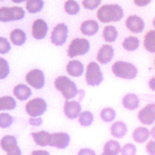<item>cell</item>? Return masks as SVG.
Returning <instances> with one entry per match:
<instances>
[{
	"label": "cell",
	"instance_id": "1",
	"mask_svg": "<svg viewBox=\"0 0 155 155\" xmlns=\"http://www.w3.org/2000/svg\"><path fill=\"white\" fill-rule=\"evenodd\" d=\"M122 8L118 4H105L101 6L97 10V19L103 23L117 22L124 17Z\"/></svg>",
	"mask_w": 155,
	"mask_h": 155
},
{
	"label": "cell",
	"instance_id": "2",
	"mask_svg": "<svg viewBox=\"0 0 155 155\" xmlns=\"http://www.w3.org/2000/svg\"><path fill=\"white\" fill-rule=\"evenodd\" d=\"M54 87L67 101L74 97L78 93L76 84L66 76H60L54 80Z\"/></svg>",
	"mask_w": 155,
	"mask_h": 155
},
{
	"label": "cell",
	"instance_id": "3",
	"mask_svg": "<svg viewBox=\"0 0 155 155\" xmlns=\"http://www.w3.org/2000/svg\"><path fill=\"white\" fill-rule=\"evenodd\" d=\"M113 74L118 78L125 79H133L138 73V70L132 63L123 61L115 62L111 67Z\"/></svg>",
	"mask_w": 155,
	"mask_h": 155
},
{
	"label": "cell",
	"instance_id": "4",
	"mask_svg": "<svg viewBox=\"0 0 155 155\" xmlns=\"http://www.w3.org/2000/svg\"><path fill=\"white\" fill-rule=\"evenodd\" d=\"M90 42L85 38H77L73 39L68 45L67 54L70 58L86 54L90 49Z\"/></svg>",
	"mask_w": 155,
	"mask_h": 155
},
{
	"label": "cell",
	"instance_id": "5",
	"mask_svg": "<svg viewBox=\"0 0 155 155\" xmlns=\"http://www.w3.org/2000/svg\"><path fill=\"white\" fill-rule=\"evenodd\" d=\"M85 79L87 84L90 86H97L103 81V74L97 62L92 61L88 64Z\"/></svg>",
	"mask_w": 155,
	"mask_h": 155
},
{
	"label": "cell",
	"instance_id": "6",
	"mask_svg": "<svg viewBox=\"0 0 155 155\" xmlns=\"http://www.w3.org/2000/svg\"><path fill=\"white\" fill-rule=\"evenodd\" d=\"M25 13L24 10L21 7H2L0 8V21L4 22L19 21L24 18Z\"/></svg>",
	"mask_w": 155,
	"mask_h": 155
},
{
	"label": "cell",
	"instance_id": "7",
	"mask_svg": "<svg viewBox=\"0 0 155 155\" xmlns=\"http://www.w3.org/2000/svg\"><path fill=\"white\" fill-rule=\"evenodd\" d=\"M47 105L45 100L41 97H36L25 105V111L32 117H36L42 115L47 110Z\"/></svg>",
	"mask_w": 155,
	"mask_h": 155
},
{
	"label": "cell",
	"instance_id": "8",
	"mask_svg": "<svg viewBox=\"0 0 155 155\" xmlns=\"http://www.w3.org/2000/svg\"><path fill=\"white\" fill-rule=\"evenodd\" d=\"M68 28L64 23L57 24L51 31V42L56 46L62 45L67 41L68 37Z\"/></svg>",
	"mask_w": 155,
	"mask_h": 155
},
{
	"label": "cell",
	"instance_id": "9",
	"mask_svg": "<svg viewBox=\"0 0 155 155\" xmlns=\"http://www.w3.org/2000/svg\"><path fill=\"white\" fill-rule=\"evenodd\" d=\"M139 120L143 125H150L155 122V103L148 104L137 114Z\"/></svg>",
	"mask_w": 155,
	"mask_h": 155
},
{
	"label": "cell",
	"instance_id": "10",
	"mask_svg": "<svg viewBox=\"0 0 155 155\" xmlns=\"http://www.w3.org/2000/svg\"><path fill=\"white\" fill-rule=\"evenodd\" d=\"M27 82L36 89H41L45 84V75L39 69H33L29 71L25 76Z\"/></svg>",
	"mask_w": 155,
	"mask_h": 155
},
{
	"label": "cell",
	"instance_id": "11",
	"mask_svg": "<svg viewBox=\"0 0 155 155\" xmlns=\"http://www.w3.org/2000/svg\"><path fill=\"white\" fill-rule=\"evenodd\" d=\"M70 137L68 134L64 132L51 133L50 146L59 149L65 148L70 143Z\"/></svg>",
	"mask_w": 155,
	"mask_h": 155
},
{
	"label": "cell",
	"instance_id": "12",
	"mask_svg": "<svg viewBox=\"0 0 155 155\" xmlns=\"http://www.w3.org/2000/svg\"><path fill=\"white\" fill-rule=\"evenodd\" d=\"M81 111V105L76 101H65L64 105V113L70 119H76L79 116Z\"/></svg>",
	"mask_w": 155,
	"mask_h": 155
},
{
	"label": "cell",
	"instance_id": "13",
	"mask_svg": "<svg viewBox=\"0 0 155 155\" xmlns=\"http://www.w3.org/2000/svg\"><path fill=\"white\" fill-rule=\"evenodd\" d=\"M125 25L130 31L134 33H141L145 27L143 20L140 17L135 15L129 16L127 18Z\"/></svg>",
	"mask_w": 155,
	"mask_h": 155
},
{
	"label": "cell",
	"instance_id": "14",
	"mask_svg": "<svg viewBox=\"0 0 155 155\" xmlns=\"http://www.w3.org/2000/svg\"><path fill=\"white\" fill-rule=\"evenodd\" d=\"M48 25L42 19H36L32 25V36L36 39H44L47 33Z\"/></svg>",
	"mask_w": 155,
	"mask_h": 155
},
{
	"label": "cell",
	"instance_id": "15",
	"mask_svg": "<svg viewBox=\"0 0 155 155\" xmlns=\"http://www.w3.org/2000/svg\"><path fill=\"white\" fill-rule=\"evenodd\" d=\"M114 51L113 47L108 44L103 45L99 50L96 59L102 64L110 62L113 58Z\"/></svg>",
	"mask_w": 155,
	"mask_h": 155
},
{
	"label": "cell",
	"instance_id": "16",
	"mask_svg": "<svg viewBox=\"0 0 155 155\" xmlns=\"http://www.w3.org/2000/svg\"><path fill=\"white\" fill-rule=\"evenodd\" d=\"M81 31L84 35L92 36L95 35L99 30V24L97 21L88 19L84 21L81 25Z\"/></svg>",
	"mask_w": 155,
	"mask_h": 155
},
{
	"label": "cell",
	"instance_id": "17",
	"mask_svg": "<svg viewBox=\"0 0 155 155\" xmlns=\"http://www.w3.org/2000/svg\"><path fill=\"white\" fill-rule=\"evenodd\" d=\"M66 70L68 74L74 77L81 76L84 72V65L78 60L70 61L67 66Z\"/></svg>",
	"mask_w": 155,
	"mask_h": 155
},
{
	"label": "cell",
	"instance_id": "18",
	"mask_svg": "<svg viewBox=\"0 0 155 155\" xmlns=\"http://www.w3.org/2000/svg\"><path fill=\"white\" fill-rule=\"evenodd\" d=\"M13 94L19 101L27 100L32 94L31 89L24 84H19L15 86L13 90Z\"/></svg>",
	"mask_w": 155,
	"mask_h": 155
},
{
	"label": "cell",
	"instance_id": "19",
	"mask_svg": "<svg viewBox=\"0 0 155 155\" xmlns=\"http://www.w3.org/2000/svg\"><path fill=\"white\" fill-rule=\"evenodd\" d=\"M122 104L124 108L129 110H134L139 106V99L134 93H128L123 97Z\"/></svg>",
	"mask_w": 155,
	"mask_h": 155
},
{
	"label": "cell",
	"instance_id": "20",
	"mask_svg": "<svg viewBox=\"0 0 155 155\" xmlns=\"http://www.w3.org/2000/svg\"><path fill=\"white\" fill-rule=\"evenodd\" d=\"M150 136V131L146 127H138L135 128L132 134L133 140L138 143L145 142Z\"/></svg>",
	"mask_w": 155,
	"mask_h": 155
},
{
	"label": "cell",
	"instance_id": "21",
	"mask_svg": "<svg viewBox=\"0 0 155 155\" xmlns=\"http://www.w3.org/2000/svg\"><path fill=\"white\" fill-rule=\"evenodd\" d=\"M35 143L41 147H46L50 145L51 133L46 131H40L31 134Z\"/></svg>",
	"mask_w": 155,
	"mask_h": 155
},
{
	"label": "cell",
	"instance_id": "22",
	"mask_svg": "<svg viewBox=\"0 0 155 155\" xmlns=\"http://www.w3.org/2000/svg\"><path fill=\"white\" fill-rule=\"evenodd\" d=\"M127 126L122 121L119 120L114 122L110 127L111 134L116 138H122L127 133Z\"/></svg>",
	"mask_w": 155,
	"mask_h": 155
},
{
	"label": "cell",
	"instance_id": "23",
	"mask_svg": "<svg viewBox=\"0 0 155 155\" xmlns=\"http://www.w3.org/2000/svg\"><path fill=\"white\" fill-rule=\"evenodd\" d=\"M10 38L14 45L20 46L25 42L26 34L22 30L16 28L11 31Z\"/></svg>",
	"mask_w": 155,
	"mask_h": 155
},
{
	"label": "cell",
	"instance_id": "24",
	"mask_svg": "<svg viewBox=\"0 0 155 155\" xmlns=\"http://www.w3.org/2000/svg\"><path fill=\"white\" fill-rule=\"evenodd\" d=\"M1 147L4 151L8 153L18 147L17 139L12 135H6L1 140Z\"/></svg>",
	"mask_w": 155,
	"mask_h": 155
},
{
	"label": "cell",
	"instance_id": "25",
	"mask_svg": "<svg viewBox=\"0 0 155 155\" xmlns=\"http://www.w3.org/2000/svg\"><path fill=\"white\" fill-rule=\"evenodd\" d=\"M143 45L147 51L155 53V30H151L146 33Z\"/></svg>",
	"mask_w": 155,
	"mask_h": 155
},
{
	"label": "cell",
	"instance_id": "26",
	"mask_svg": "<svg viewBox=\"0 0 155 155\" xmlns=\"http://www.w3.org/2000/svg\"><path fill=\"white\" fill-rule=\"evenodd\" d=\"M103 38L106 42H113L116 41L118 36V32L113 25H107L103 30Z\"/></svg>",
	"mask_w": 155,
	"mask_h": 155
},
{
	"label": "cell",
	"instance_id": "27",
	"mask_svg": "<svg viewBox=\"0 0 155 155\" xmlns=\"http://www.w3.org/2000/svg\"><path fill=\"white\" fill-rule=\"evenodd\" d=\"M140 44L139 39L135 36H129L126 38L122 42L124 48L128 51H133L137 50Z\"/></svg>",
	"mask_w": 155,
	"mask_h": 155
},
{
	"label": "cell",
	"instance_id": "28",
	"mask_svg": "<svg viewBox=\"0 0 155 155\" xmlns=\"http://www.w3.org/2000/svg\"><path fill=\"white\" fill-rule=\"evenodd\" d=\"M16 106V102L15 99L10 96H2L0 98V110H11Z\"/></svg>",
	"mask_w": 155,
	"mask_h": 155
},
{
	"label": "cell",
	"instance_id": "29",
	"mask_svg": "<svg viewBox=\"0 0 155 155\" xmlns=\"http://www.w3.org/2000/svg\"><path fill=\"white\" fill-rule=\"evenodd\" d=\"M120 151V145L119 143L115 140H110L107 141L104 147V152L108 154L117 155Z\"/></svg>",
	"mask_w": 155,
	"mask_h": 155
},
{
	"label": "cell",
	"instance_id": "30",
	"mask_svg": "<svg viewBox=\"0 0 155 155\" xmlns=\"http://www.w3.org/2000/svg\"><path fill=\"white\" fill-rule=\"evenodd\" d=\"M44 5L41 0H29L26 2V9L30 13H35L40 12Z\"/></svg>",
	"mask_w": 155,
	"mask_h": 155
},
{
	"label": "cell",
	"instance_id": "31",
	"mask_svg": "<svg viewBox=\"0 0 155 155\" xmlns=\"http://www.w3.org/2000/svg\"><path fill=\"white\" fill-rule=\"evenodd\" d=\"M94 120L93 114L89 111H84L80 113L78 121L81 125L88 127L91 125Z\"/></svg>",
	"mask_w": 155,
	"mask_h": 155
},
{
	"label": "cell",
	"instance_id": "32",
	"mask_svg": "<svg viewBox=\"0 0 155 155\" xmlns=\"http://www.w3.org/2000/svg\"><path fill=\"white\" fill-rule=\"evenodd\" d=\"M116 115L115 110L110 107L103 108L100 113L101 118L105 122H110L113 121L115 119Z\"/></svg>",
	"mask_w": 155,
	"mask_h": 155
},
{
	"label": "cell",
	"instance_id": "33",
	"mask_svg": "<svg viewBox=\"0 0 155 155\" xmlns=\"http://www.w3.org/2000/svg\"><path fill=\"white\" fill-rule=\"evenodd\" d=\"M64 10L68 15H74L79 12L80 6L75 1H67L64 4Z\"/></svg>",
	"mask_w": 155,
	"mask_h": 155
},
{
	"label": "cell",
	"instance_id": "34",
	"mask_svg": "<svg viewBox=\"0 0 155 155\" xmlns=\"http://www.w3.org/2000/svg\"><path fill=\"white\" fill-rule=\"evenodd\" d=\"M13 122V117L7 113L0 114V127L2 128L9 127Z\"/></svg>",
	"mask_w": 155,
	"mask_h": 155
},
{
	"label": "cell",
	"instance_id": "35",
	"mask_svg": "<svg viewBox=\"0 0 155 155\" xmlns=\"http://www.w3.org/2000/svg\"><path fill=\"white\" fill-rule=\"evenodd\" d=\"M137 148L132 143L125 144L121 148V155H136Z\"/></svg>",
	"mask_w": 155,
	"mask_h": 155
},
{
	"label": "cell",
	"instance_id": "36",
	"mask_svg": "<svg viewBox=\"0 0 155 155\" xmlns=\"http://www.w3.org/2000/svg\"><path fill=\"white\" fill-rule=\"evenodd\" d=\"M0 67H1V79H3L6 78L10 73V68L8 66V64L7 61L3 59L2 58H0Z\"/></svg>",
	"mask_w": 155,
	"mask_h": 155
},
{
	"label": "cell",
	"instance_id": "37",
	"mask_svg": "<svg viewBox=\"0 0 155 155\" xmlns=\"http://www.w3.org/2000/svg\"><path fill=\"white\" fill-rule=\"evenodd\" d=\"M11 49L10 44L8 42V40L4 38H0V52L1 54H6Z\"/></svg>",
	"mask_w": 155,
	"mask_h": 155
},
{
	"label": "cell",
	"instance_id": "38",
	"mask_svg": "<svg viewBox=\"0 0 155 155\" xmlns=\"http://www.w3.org/2000/svg\"><path fill=\"white\" fill-rule=\"evenodd\" d=\"M101 1L99 0H85L82 2L84 8L90 10H93L100 5Z\"/></svg>",
	"mask_w": 155,
	"mask_h": 155
},
{
	"label": "cell",
	"instance_id": "39",
	"mask_svg": "<svg viewBox=\"0 0 155 155\" xmlns=\"http://www.w3.org/2000/svg\"><path fill=\"white\" fill-rule=\"evenodd\" d=\"M145 150L149 155H155V140H150L147 143Z\"/></svg>",
	"mask_w": 155,
	"mask_h": 155
},
{
	"label": "cell",
	"instance_id": "40",
	"mask_svg": "<svg viewBox=\"0 0 155 155\" xmlns=\"http://www.w3.org/2000/svg\"><path fill=\"white\" fill-rule=\"evenodd\" d=\"M28 124L32 126L38 127L42 125V117H30L28 119Z\"/></svg>",
	"mask_w": 155,
	"mask_h": 155
},
{
	"label": "cell",
	"instance_id": "41",
	"mask_svg": "<svg viewBox=\"0 0 155 155\" xmlns=\"http://www.w3.org/2000/svg\"><path fill=\"white\" fill-rule=\"evenodd\" d=\"M78 155H96V153L90 148H82L79 150Z\"/></svg>",
	"mask_w": 155,
	"mask_h": 155
},
{
	"label": "cell",
	"instance_id": "42",
	"mask_svg": "<svg viewBox=\"0 0 155 155\" xmlns=\"http://www.w3.org/2000/svg\"><path fill=\"white\" fill-rule=\"evenodd\" d=\"M7 155H22V153L20 148L18 146L16 148L7 153Z\"/></svg>",
	"mask_w": 155,
	"mask_h": 155
},
{
	"label": "cell",
	"instance_id": "43",
	"mask_svg": "<svg viewBox=\"0 0 155 155\" xmlns=\"http://www.w3.org/2000/svg\"><path fill=\"white\" fill-rule=\"evenodd\" d=\"M30 155H50V153L45 150H35L33 151L31 153Z\"/></svg>",
	"mask_w": 155,
	"mask_h": 155
},
{
	"label": "cell",
	"instance_id": "44",
	"mask_svg": "<svg viewBox=\"0 0 155 155\" xmlns=\"http://www.w3.org/2000/svg\"><path fill=\"white\" fill-rule=\"evenodd\" d=\"M148 86L151 90L155 91V76L153 77L149 80Z\"/></svg>",
	"mask_w": 155,
	"mask_h": 155
},
{
	"label": "cell",
	"instance_id": "45",
	"mask_svg": "<svg viewBox=\"0 0 155 155\" xmlns=\"http://www.w3.org/2000/svg\"><path fill=\"white\" fill-rule=\"evenodd\" d=\"M134 2L138 6H145L151 2V1H134Z\"/></svg>",
	"mask_w": 155,
	"mask_h": 155
},
{
	"label": "cell",
	"instance_id": "46",
	"mask_svg": "<svg viewBox=\"0 0 155 155\" xmlns=\"http://www.w3.org/2000/svg\"><path fill=\"white\" fill-rule=\"evenodd\" d=\"M150 136L153 139L155 140V125H154L150 130Z\"/></svg>",
	"mask_w": 155,
	"mask_h": 155
},
{
	"label": "cell",
	"instance_id": "47",
	"mask_svg": "<svg viewBox=\"0 0 155 155\" xmlns=\"http://www.w3.org/2000/svg\"><path fill=\"white\" fill-rule=\"evenodd\" d=\"M101 155H116V154H108V153H105L104 152L103 153H102Z\"/></svg>",
	"mask_w": 155,
	"mask_h": 155
},
{
	"label": "cell",
	"instance_id": "48",
	"mask_svg": "<svg viewBox=\"0 0 155 155\" xmlns=\"http://www.w3.org/2000/svg\"><path fill=\"white\" fill-rule=\"evenodd\" d=\"M153 24L154 27H155V18H154V19H153Z\"/></svg>",
	"mask_w": 155,
	"mask_h": 155
},
{
	"label": "cell",
	"instance_id": "49",
	"mask_svg": "<svg viewBox=\"0 0 155 155\" xmlns=\"http://www.w3.org/2000/svg\"><path fill=\"white\" fill-rule=\"evenodd\" d=\"M154 67H155V59H154Z\"/></svg>",
	"mask_w": 155,
	"mask_h": 155
}]
</instances>
